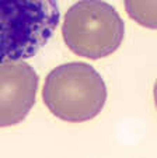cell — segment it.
Wrapping results in <instances>:
<instances>
[{"mask_svg": "<svg viewBox=\"0 0 157 158\" xmlns=\"http://www.w3.org/2000/svg\"><path fill=\"white\" fill-rule=\"evenodd\" d=\"M59 20L56 0H0V63L35 56Z\"/></svg>", "mask_w": 157, "mask_h": 158, "instance_id": "obj_1", "label": "cell"}, {"mask_svg": "<svg viewBox=\"0 0 157 158\" xmlns=\"http://www.w3.org/2000/svg\"><path fill=\"white\" fill-rule=\"evenodd\" d=\"M42 99L54 116L81 123L101 114L107 101V87L93 66L83 62L65 63L46 76Z\"/></svg>", "mask_w": 157, "mask_h": 158, "instance_id": "obj_2", "label": "cell"}, {"mask_svg": "<svg viewBox=\"0 0 157 158\" xmlns=\"http://www.w3.org/2000/svg\"><path fill=\"white\" fill-rule=\"evenodd\" d=\"M62 35L73 53L97 60L121 46L125 24L111 4L102 0H79L66 13Z\"/></svg>", "mask_w": 157, "mask_h": 158, "instance_id": "obj_3", "label": "cell"}, {"mask_svg": "<svg viewBox=\"0 0 157 158\" xmlns=\"http://www.w3.org/2000/svg\"><path fill=\"white\" fill-rule=\"evenodd\" d=\"M39 77L23 60L0 63V127L18 125L35 104Z\"/></svg>", "mask_w": 157, "mask_h": 158, "instance_id": "obj_4", "label": "cell"}, {"mask_svg": "<svg viewBox=\"0 0 157 158\" xmlns=\"http://www.w3.org/2000/svg\"><path fill=\"white\" fill-rule=\"evenodd\" d=\"M126 13L139 25L157 28V0H125Z\"/></svg>", "mask_w": 157, "mask_h": 158, "instance_id": "obj_5", "label": "cell"}]
</instances>
